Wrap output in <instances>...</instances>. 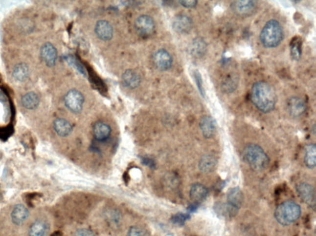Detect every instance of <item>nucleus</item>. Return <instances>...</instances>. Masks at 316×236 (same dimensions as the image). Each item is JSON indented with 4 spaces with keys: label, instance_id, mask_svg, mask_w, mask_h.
Wrapping results in <instances>:
<instances>
[{
    "label": "nucleus",
    "instance_id": "nucleus-24",
    "mask_svg": "<svg viewBox=\"0 0 316 236\" xmlns=\"http://www.w3.org/2000/svg\"><path fill=\"white\" fill-rule=\"evenodd\" d=\"M21 102H22L23 107L27 108V109L33 110L39 106L40 99L37 94L34 93H29L23 97Z\"/></svg>",
    "mask_w": 316,
    "mask_h": 236
},
{
    "label": "nucleus",
    "instance_id": "nucleus-3",
    "mask_svg": "<svg viewBox=\"0 0 316 236\" xmlns=\"http://www.w3.org/2000/svg\"><path fill=\"white\" fill-rule=\"evenodd\" d=\"M281 24L275 20H270L262 29L260 40L265 48H273L279 45L284 39Z\"/></svg>",
    "mask_w": 316,
    "mask_h": 236
},
{
    "label": "nucleus",
    "instance_id": "nucleus-14",
    "mask_svg": "<svg viewBox=\"0 0 316 236\" xmlns=\"http://www.w3.org/2000/svg\"><path fill=\"white\" fill-rule=\"evenodd\" d=\"M192 20L187 16H177L173 21V27L177 32L180 34H187L192 28Z\"/></svg>",
    "mask_w": 316,
    "mask_h": 236
},
{
    "label": "nucleus",
    "instance_id": "nucleus-2",
    "mask_svg": "<svg viewBox=\"0 0 316 236\" xmlns=\"http://www.w3.org/2000/svg\"><path fill=\"white\" fill-rule=\"evenodd\" d=\"M243 157L246 163L254 171H263L270 164V157L263 148L256 144H249L245 146L243 151Z\"/></svg>",
    "mask_w": 316,
    "mask_h": 236
},
{
    "label": "nucleus",
    "instance_id": "nucleus-13",
    "mask_svg": "<svg viewBox=\"0 0 316 236\" xmlns=\"http://www.w3.org/2000/svg\"><path fill=\"white\" fill-rule=\"evenodd\" d=\"M41 55L44 62L49 67L55 65L58 58L57 50L50 43L44 44L41 49Z\"/></svg>",
    "mask_w": 316,
    "mask_h": 236
},
{
    "label": "nucleus",
    "instance_id": "nucleus-11",
    "mask_svg": "<svg viewBox=\"0 0 316 236\" xmlns=\"http://www.w3.org/2000/svg\"><path fill=\"white\" fill-rule=\"evenodd\" d=\"M200 129L203 135L206 138H213L216 132V122L213 118L205 115L202 117L200 121Z\"/></svg>",
    "mask_w": 316,
    "mask_h": 236
},
{
    "label": "nucleus",
    "instance_id": "nucleus-1",
    "mask_svg": "<svg viewBox=\"0 0 316 236\" xmlns=\"http://www.w3.org/2000/svg\"><path fill=\"white\" fill-rule=\"evenodd\" d=\"M251 100L260 112L268 113L274 109L277 95L274 88L268 82L260 81L251 87Z\"/></svg>",
    "mask_w": 316,
    "mask_h": 236
},
{
    "label": "nucleus",
    "instance_id": "nucleus-16",
    "mask_svg": "<svg viewBox=\"0 0 316 236\" xmlns=\"http://www.w3.org/2000/svg\"><path fill=\"white\" fill-rule=\"evenodd\" d=\"M218 164V159L213 154H206L200 160L199 167L200 171L203 173H210L216 169Z\"/></svg>",
    "mask_w": 316,
    "mask_h": 236
},
{
    "label": "nucleus",
    "instance_id": "nucleus-15",
    "mask_svg": "<svg viewBox=\"0 0 316 236\" xmlns=\"http://www.w3.org/2000/svg\"><path fill=\"white\" fill-rule=\"evenodd\" d=\"M95 33L97 37L103 41H108L112 39L113 36V28L112 25L107 20L98 21L96 23Z\"/></svg>",
    "mask_w": 316,
    "mask_h": 236
},
{
    "label": "nucleus",
    "instance_id": "nucleus-22",
    "mask_svg": "<svg viewBox=\"0 0 316 236\" xmlns=\"http://www.w3.org/2000/svg\"><path fill=\"white\" fill-rule=\"evenodd\" d=\"M54 129L56 133L61 137H67L71 134L72 125L69 121L64 119H58L54 122Z\"/></svg>",
    "mask_w": 316,
    "mask_h": 236
},
{
    "label": "nucleus",
    "instance_id": "nucleus-10",
    "mask_svg": "<svg viewBox=\"0 0 316 236\" xmlns=\"http://www.w3.org/2000/svg\"><path fill=\"white\" fill-rule=\"evenodd\" d=\"M153 60L156 67L161 70H169L173 65V58L171 54L163 49L156 52L153 55Z\"/></svg>",
    "mask_w": 316,
    "mask_h": 236
},
{
    "label": "nucleus",
    "instance_id": "nucleus-30",
    "mask_svg": "<svg viewBox=\"0 0 316 236\" xmlns=\"http://www.w3.org/2000/svg\"><path fill=\"white\" fill-rule=\"evenodd\" d=\"M75 236H95L94 233L89 229H80L75 234Z\"/></svg>",
    "mask_w": 316,
    "mask_h": 236
},
{
    "label": "nucleus",
    "instance_id": "nucleus-8",
    "mask_svg": "<svg viewBox=\"0 0 316 236\" xmlns=\"http://www.w3.org/2000/svg\"><path fill=\"white\" fill-rule=\"evenodd\" d=\"M231 8L237 15L248 16L253 15L257 10V2L254 1H233Z\"/></svg>",
    "mask_w": 316,
    "mask_h": 236
},
{
    "label": "nucleus",
    "instance_id": "nucleus-23",
    "mask_svg": "<svg viewBox=\"0 0 316 236\" xmlns=\"http://www.w3.org/2000/svg\"><path fill=\"white\" fill-rule=\"evenodd\" d=\"M304 161L308 168H315L316 165V146L315 144H310L305 147Z\"/></svg>",
    "mask_w": 316,
    "mask_h": 236
},
{
    "label": "nucleus",
    "instance_id": "nucleus-27",
    "mask_svg": "<svg viewBox=\"0 0 316 236\" xmlns=\"http://www.w3.org/2000/svg\"><path fill=\"white\" fill-rule=\"evenodd\" d=\"M302 41L298 37L294 38L291 44V54L294 60H299L301 56Z\"/></svg>",
    "mask_w": 316,
    "mask_h": 236
},
{
    "label": "nucleus",
    "instance_id": "nucleus-9",
    "mask_svg": "<svg viewBox=\"0 0 316 236\" xmlns=\"http://www.w3.org/2000/svg\"><path fill=\"white\" fill-rule=\"evenodd\" d=\"M286 105L288 112L292 117H301L306 110L305 101L298 97H292L288 99Z\"/></svg>",
    "mask_w": 316,
    "mask_h": 236
},
{
    "label": "nucleus",
    "instance_id": "nucleus-29",
    "mask_svg": "<svg viewBox=\"0 0 316 236\" xmlns=\"http://www.w3.org/2000/svg\"><path fill=\"white\" fill-rule=\"evenodd\" d=\"M189 218V216L188 214H178L176 216H173L172 218V221L175 224H178V225H183V223L185 222L187 219Z\"/></svg>",
    "mask_w": 316,
    "mask_h": 236
},
{
    "label": "nucleus",
    "instance_id": "nucleus-12",
    "mask_svg": "<svg viewBox=\"0 0 316 236\" xmlns=\"http://www.w3.org/2000/svg\"><path fill=\"white\" fill-rule=\"evenodd\" d=\"M214 211L217 216L222 218H231L237 216L239 209L228 202H217L214 205Z\"/></svg>",
    "mask_w": 316,
    "mask_h": 236
},
{
    "label": "nucleus",
    "instance_id": "nucleus-5",
    "mask_svg": "<svg viewBox=\"0 0 316 236\" xmlns=\"http://www.w3.org/2000/svg\"><path fill=\"white\" fill-rule=\"evenodd\" d=\"M299 197L306 204L314 210L316 208V193L313 186L307 183H301L296 186Z\"/></svg>",
    "mask_w": 316,
    "mask_h": 236
},
{
    "label": "nucleus",
    "instance_id": "nucleus-28",
    "mask_svg": "<svg viewBox=\"0 0 316 236\" xmlns=\"http://www.w3.org/2000/svg\"><path fill=\"white\" fill-rule=\"evenodd\" d=\"M127 236H148L145 231L138 226H133L130 228Z\"/></svg>",
    "mask_w": 316,
    "mask_h": 236
},
{
    "label": "nucleus",
    "instance_id": "nucleus-20",
    "mask_svg": "<svg viewBox=\"0 0 316 236\" xmlns=\"http://www.w3.org/2000/svg\"><path fill=\"white\" fill-rule=\"evenodd\" d=\"M227 202L240 209L244 200V194L239 187L230 188L227 193Z\"/></svg>",
    "mask_w": 316,
    "mask_h": 236
},
{
    "label": "nucleus",
    "instance_id": "nucleus-18",
    "mask_svg": "<svg viewBox=\"0 0 316 236\" xmlns=\"http://www.w3.org/2000/svg\"><path fill=\"white\" fill-rule=\"evenodd\" d=\"M93 132L96 140L105 141L109 138L112 129L109 125L105 122L99 121L94 125Z\"/></svg>",
    "mask_w": 316,
    "mask_h": 236
},
{
    "label": "nucleus",
    "instance_id": "nucleus-17",
    "mask_svg": "<svg viewBox=\"0 0 316 236\" xmlns=\"http://www.w3.org/2000/svg\"><path fill=\"white\" fill-rule=\"evenodd\" d=\"M207 195H208V190L206 186L201 183L193 184L190 188L191 199L197 204L206 199Z\"/></svg>",
    "mask_w": 316,
    "mask_h": 236
},
{
    "label": "nucleus",
    "instance_id": "nucleus-26",
    "mask_svg": "<svg viewBox=\"0 0 316 236\" xmlns=\"http://www.w3.org/2000/svg\"><path fill=\"white\" fill-rule=\"evenodd\" d=\"M29 70L28 66L25 63H20L16 66L13 70V76L16 79L23 81L28 77Z\"/></svg>",
    "mask_w": 316,
    "mask_h": 236
},
{
    "label": "nucleus",
    "instance_id": "nucleus-19",
    "mask_svg": "<svg viewBox=\"0 0 316 236\" xmlns=\"http://www.w3.org/2000/svg\"><path fill=\"white\" fill-rule=\"evenodd\" d=\"M122 82L125 86L130 89H135L140 85L141 79L135 71L127 70L122 75Z\"/></svg>",
    "mask_w": 316,
    "mask_h": 236
},
{
    "label": "nucleus",
    "instance_id": "nucleus-4",
    "mask_svg": "<svg viewBox=\"0 0 316 236\" xmlns=\"http://www.w3.org/2000/svg\"><path fill=\"white\" fill-rule=\"evenodd\" d=\"M300 206L293 200H287L278 205L274 216L276 221L283 226H288L295 222L300 217Z\"/></svg>",
    "mask_w": 316,
    "mask_h": 236
},
{
    "label": "nucleus",
    "instance_id": "nucleus-31",
    "mask_svg": "<svg viewBox=\"0 0 316 236\" xmlns=\"http://www.w3.org/2000/svg\"><path fill=\"white\" fill-rule=\"evenodd\" d=\"M195 75L196 81H197V86L198 87H199V90L200 91V93H201L202 95L204 96V93L203 91V87L201 75H200V73L198 72L195 73Z\"/></svg>",
    "mask_w": 316,
    "mask_h": 236
},
{
    "label": "nucleus",
    "instance_id": "nucleus-32",
    "mask_svg": "<svg viewBox=\"0 0 316 236\" xmlns=\"http://www.w3.org/2000/svg\"><path fill=\"white\" fill-rule=\"evenodd\" d=\"M181 5L187 8H195L197 5V1H181Z\"/></svg>",
    "mask_w": 316,
    "mask_h": 236
},
{
    "label": "nucleus",
    "instance_id": "nucleus-6",
    "mask_svg": "<svg viewBox=\"0 0 316 236\" xmlns=\"http://www.w3.org/2000/svg\"><path fill=\"white\" fill-rule=\"evenodd\" d=\"M65 105L71 112L77 113L81 112L84 102V96L81 92L72 89L66 94Z\"/></svg>",
    "mask_w": 316,
    "mask_h": 236
},
{
    "label": "nucleus",
    "instance_id": "nucleus-7",
    "mask_svg": "<svg viewBox=\"0 0 316 236\" xmlns=\"http://www.w3.org/2000/svg\"><path fill=\"white\" fill-rule=\"evenodd\" d=\"M135 27L136 32L141 36L148 37L155 31V21L149 16H140L135 20Z\"/></svg>",
    "mask_w": 316,
    "mask_h": 236
},
{
    "label": "nucleus",
    "instance_id": "nucleus-21",
    "mask_svg": "<svg viewBox=\"0 0 316 236\" xmlns=\"http://www.w3.org/2000/svg\"><path fill=\"white\" fill-rule=\"evenodd\" d=\"M29 212L24 205L19 204L13 209L11 214L12 220L17 225H21L24 222L29 216Z\"/></svg>",
    "mask_w": 316,
    "mask_h": 236
},
{
    "label": "nucleus",
    "instance_id": "nucleus-25",
    "mask_svg": "<svg viewBox=\"0 0 316 236\" xmlns=\"http://www.w3.org/2000/svg\"><path fill=\"white\" fill-rule=\"evenodd\" d=\"M48 225L43 221H37L33 223L29 230L30 236H47Z\"/></svg>",
    "mask_w": 316,
    "mask_h": 236
},
{
    "label": "nucleus",
    "instance_id": "nucleus-33",
    "mask_svg": "<svg viewBox=\"0 0 316 236\" xmlns=\"http://www.w3.org/2000/svg\"><path fill=\"white\" fill-rule=\"evenodd\" d=\"M142 162L143 164H145V166L150 167V168L151 167H154L155 166V162L153 161V159H150V158L143 157Z\"/></svg>",
    "mask_w": 316,
    "mask_h": 236
}]
</instances>
